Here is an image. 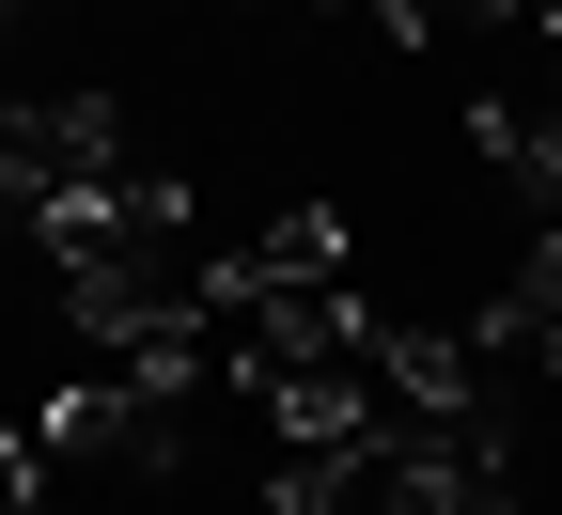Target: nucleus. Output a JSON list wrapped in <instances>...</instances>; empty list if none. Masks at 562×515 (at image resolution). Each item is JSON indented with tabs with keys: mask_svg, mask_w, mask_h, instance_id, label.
<instances>
[{
	"mask_svg": "<svg viewBox=\"0 0 562 515\" xmlns=\"http://www.w3.org/2000/svg\"><path fill=\"white\" fill-rule=\"evenodd\" d=\"M125 172V110L110 94H32V110H0V203L47 219V203H79Z\"/></svg>",
	"mask_w": 562,
	"mask_h": 515,
	"instance_id": "obj_1",
	"label": "nucleus"
},
{
	"mask_svg": "<svg viewBox=\"0 0 562 515\" xmlns=\"http://www.w3.org/2000/svg\"><path fill=\"white\" fill-rule=\"evenodd\" d=\"M0 235H32V219H16V203H0Z\"/></svg>",
	"mask_w": 562,
	"mask_h": 515,
	"instance_id": "obj_2",
	"label": "nucleus"
}]
</instances>
